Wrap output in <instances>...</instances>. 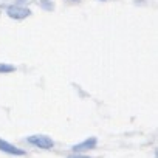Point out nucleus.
<instances>
[{
	"label": "nucleus",
	"mask_w": 158,
	"mask_h": 158,
	"mask_svg": "<svg viewBox=\"0 0 158 158\" xmlns=\"http://www.w3.org/2000/svg\"><path fill=\"white\" fill-rule=\"evenodd\" d=\"M67 158H92V156H87V155H81V153H73V155H68Z\"/></svg>",
	"instance_id": "0eeeda50"
},
{
	"label": "nucleus",
	"mask_w": 158,
	"mask_h": 158,
	"mask_svg": "<svg viewBox=\"0 0 158 158\" xmlns=\"http://www.w3.org/2000/svg\"><path fill=\"white\" fill-rule=\"evenodd\" d=\"M96 144H98V139H96L95 136H90V138H87V139H84V141H81V143L74 144L71 149H73L74 153H79V152H85V150H92V149H95Z\"/></svg>",
	"instance_id": "7ed1b4c3"
},
{
	"label": "nucleus",
	"mask_w": 158,
	"mask_h": 158,
	"mask_svg": "<svg viewBox=\"0 0 158 158\" xmlns=\"http://www.w3.org/2000/svg\"><path fill=\"white\" fill-rule=\"evenodd\" d=\"M27 141L39 149H51L54 146V141L47 135H31L27 138Z\"/></svg>",
	"instance_id": "f257e3e1"
},
{
	"label": "nucleus",
	"mask_w": 158,
	"mask_h": 158,
	"mask_svg": "<svg viewBox=\"0 0 158 158\" xmlns=\"http://www.w3.org/2000/svg\"><path fill=\"white\" fill-rule=\"evenodd\" d=\"M40 6L44 8V10H47V11H51L54 6H53V3H50L48 0H40Z\"/></svg>",
	"instance_id": "423d86ee"
},
{
	"label": "nucleus",
	"mask_w": 158,
	"mask_h": 158,
	"mask_svg": "<svg viewBox=\"0 0 158 158\" xmlns=\"http://www.w3.org/2000/svg\"><path fill=\"white\" fill-rule=\"evenodd\" d=\"M16 71V67L14 65H10V64H0V73H13Z\"/></svg>",
	"instance_id": "39448f33"
},
{
	"label": "nucleus",
	"mask_w": 158,
	"mask_h": 158,
	"mask_svg": "<svg viewBox=\"0 0 158 158\" xmlns=\"http://www.w3.org/2000/svg\"><path fill=\"white\" fill-rule=\"evenodd\" d=\"M6 14H8V17H11V19L22 20V19L28 17V16L31 14V11H30L28 8H23V6H19V5H11V6H8Z\"/></svg>",
	"instance_id": "f03ea898"
},
{
	"label": "nucleus",
	"mask_w": 158,
	"mask_h": 158,
	"mask_svg": "<svg viewBox=\"0 0 158 158\" xmlns=\"http://www.w3.org/2000/svg\"><path fill=\"white\" fill-rule=\"evenodd\" d=\"M0 150L5 152V153H8V155H17V156L25 155V150H23V149H19V147L13 146L11 143H8V141H5V139H2V138H0Z\"/></svg>",
	"instance_id": "20e7f679"
}]
</instances>
